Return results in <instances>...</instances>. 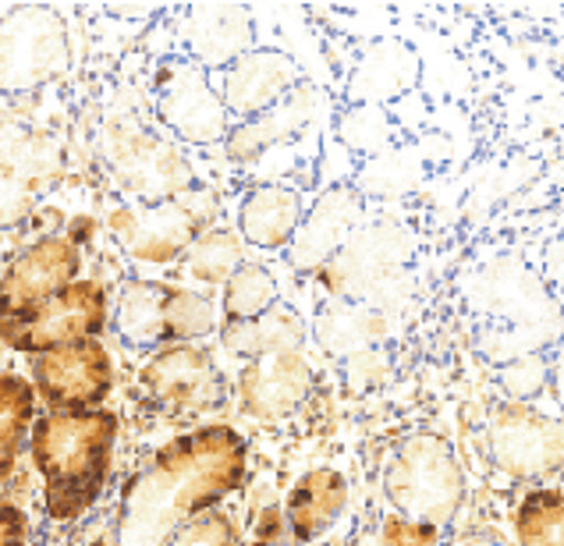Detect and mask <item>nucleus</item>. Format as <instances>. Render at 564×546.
I'll list each match as a JSON object with an SVG mask.
<instances>
[{
  "label": "nucleus",
  "instance_id": "nucleus-1",
  "mask_svg": "<svg viewBox=\"0 0 564 546\" xmlns=\"http://www.w3.org/2000/svg\"><path fill=\"white\" fill-rule=\"evenodd\" d=\"M249 469V444L231 426L182 433L128 479L118 504V546H167L203 511L231 496Z\"/></svg>",
  "mask_w": 564,
  "mask_h": 546
},
{
  "label": "nucleus",
  "instance_id": "nucleus-2",
  "mask_svg": "<svg viewBox=\"0 0 564 546\" xmlns=\"http://www.w3.org/2000/svg\"><path fill=\"white\" fill-rule=\"evenodd\" d=\"M118 433V415L107 408H64L32 419L29 455L43 479L46 518L68 525L100 501Z\"/></svg>",
  "mask_w": 564,
  "mask_h": 546
},
{
  "label": "nucleus",
  "instance_id": "nucleus-3",
  "mask_svg": "<svg viewBox=\"0 0 564 546\" xmlns=\"http://www.w3.org/2000/svg\"><path fill=\"white\" fill-rule=\"evenodd\" d=\"M383 493L394 515L444 528L465 504V472L455 447L437 433H412L387 461Z\"/></svg>",
  "mask_w": 564,
  "mask_h": 546
},
{
  "label": "nucleus",
  "instance_id": "nucleus-4",
  "mask_svg": "<svg viewBox=\"0 0 564 546\" xmlns=\"http://www.w3.org/2000/svg\"><path fill=\"white\" fill-rule=\"evenodd\" d=\"M214 327V302L182 284L132 277L115 298V334L132 351L153 356L167 345H199Z\"/></svg>",
  "mask_w": 564,
  "mask_h": 546
},
{
  "label": "nucleus",
  "instance_id": "nucleus-5",
  "mask_svg": "<svg viewBox=\"0 0 564 546\" xmlns=\"http://www.w3.org/2000/svg\"><path fill=\"white\" fill-rule=\"evenodd\" d=\"M217 196L206 188H188L156 206H118L110 214V234L142 266H171L188 252L196 238L214 228Z\"/></svg>",
  "mask_w": 564,
  "mask_h": 546
},
{
  "label": "nucleus",
  "instance_id": "nucleus-6",
  "mask_svg": "<svg viewBox=\"0 0 564 546\" xmlns=\"http://www.w3.org/2000/svg\"><path fill=\"white\" fill-rule=\"evenodd\" d=\"M110 319V295L100 281H72L57 295L14 319H0V341L22 356H43L75 341L100 337Z\"/></svg>",
  "mask_w": 564,
  "mask_h": 546
},
{
  "label": "nucleus",
  "instance_id": "nucleus-7",
  "mask_svg": "<svg viewBox=\"0 0 564 546\" xmlns=\"http://www.w3.org/2000/svg\"><path fill=\"white\" fill-rule=\"evenodd\" d=\"M104 153L110 160V171L124 192L147 206L167 203L192 188V164L171 139L135 124L132 118L110 121L104 128Z\"/></svg>",
  "mask_w": 564,
  "mask_h": 546
},
{
  "label": "nucleus",
  "instance_id": "nucleus-8",
  "mask_svg": "<svg viewBox=\"0 0 564 546\" xmlns=\"http://www.w3.org/2000/svg\"><path fill=\"white\" fill-rule=\"evenodd\" d=\"M72 61L68 29L51 8H14L0 19V92L22 96L57 78Z\"/></svg>",
  "mask_w": 564,
  "mask_h": 546
},
{
  "label": "nucleus",
  "instance_id": "nucleus-9",
  "mask_svg": "<svg viewBox=\"0 0 564 546\" xmlns=\"http://www.w3.org/2000/svg\"><path fill=\"white\" fill-rule=\"evenodd\" d=\"M153 107L156 121L188 146H217L231 132V114L220 103L214 78L188 57H167L156 68Z\"/></svg>",
  "mask_w": 564,
  "mask_h": 546
},
{
  "label": "nucleus",
  "instance_id": "nucleus-10",
  "mask_svg": "<svg viewBox=\"0 0 564 546\" xmlns=\"http://www.w3.org/2000/svg\"><path fill=\"white\" fill-rule=\"evenodd\" d=\"M142 391L171 415H209L228 401V380L199 345H167L139 369Z\"/></svg>",
  "mask_w": 564,
  "mask_h": 546
},
{
  "label": "nucleus",
  "instance_id": "nucleus-11",
  "mask_svg": "<svg viewBox=\"0 0 564 546\" xmlns=\"http://www.w3.org/2000/svg\"><path fill=\"white\" fill-rule=\"evenodd\" d=\"M490 458L511 479L543 483L561 472V423L525 401H505L490 415Z\"/></svg>",
  "mask_w": 564,
  "mask_h": 546
},
{
  "label": "nucleus",
  "instance_id": "nucleus-12",
  "mask_svg": "<svg viewBox=\"0 0 564 546\" xmlns=\"http://www.w3.org/2000/svg\"><path fill=\"white\" fill-rule=\"evenodd\" d=\"M115 391V359L96 341H75L32 359V394L51 412L96 408Z\"/></svg>",
  "mask_w": 564,
  "mask_h": 546
},
{
  "label": "nucleus",
  "instance_id": "nucleus-13",
  "mask_svg": "<svg viewBox=\"0 0 564 546\" xmlns=\"http://www.w3.org/2000/svg\"><path fill=\"white\" fill-rule=\"evenodd\" d=\"M83 273V249L68 234H43L0 273V319H14Z\"/></svg>",
  "mask_w": 564,
  "mask_h": 546
},
{
  "label": "nucleus",
  "instance_id": "nucleus-14",
  "mask_svg": "<svg viewBox=\"0 0 564 546\" xmlns=\"http://www.w3.org/2000/svg\"><path fill=\"white\" fill-rule=\"evenodd\" d=\"M295 86H299V64L284 51L260 46V51L241 54L224 72H217L214 89L231 118L252 121L267 114L270 107H278Z\"/></svg>",
  "mask_w": 564,
  "mask_h": 546
},
{
  "label": "nucleus",
  "instance_id": "nucleus-15",
  "mask_svg": "<svg viewBox=\"0 0 564 546\" xmlns=\"http://www.w3.org/2000/svg\"><path fill=\"white\" fill-rule=\"evenodd\" d=\"M313 391V369L302 351H281V356L249 359L238 376L241 412L252 419H284L292 415Z\"/></svg>",
  "mask_w": 564,
  "mask_h": 546
},
{
  "label": "nucleus",
  "instance_id": "nucleus-16",
  "mask_svg": "<svg viewBox=\"0 0 564 546\" xmlns=\"http://www.w3.org/2000/svg\"><path fill=\"white\" fill-rule=\"evenodd\" d=\"M362 217V196L351 185H334L316 199L310 214H302L299 228L288 242L292 263L299 270H319L334 260V252L341 249Z\"/></svg>",
  "mask_w": 564,
  "mask_h": 546
},
{
  "label": "nucleus",
  "instance_id": "nucleus-17",
  "mask_svg": "<svg viewBox=\"0 0 564 546\" xmlns=\"http://www.w3.org/2000/svg\"><path fill=\"white\" fill-rule=\"evenodd\" d=\"M185 43L206 75H217L231 61L252 51V14L241 4H199L185 19Z\"/></svg>",
  "mask_w": 564,
  "mask_h": 546
},
{
  "label": "nucleus",
  "instance_id": "nucleus-18",
  "mask_svg": "<svg viewBox=\"0 0 564 546\" xmlns=\"http://www.w3.org/2000/svg\"><path fill=\"white\" fill-rule=\"evenodd\" d=\"M316 103H319V89L295 86L278 107H270L267 114L252 118V121H238L231 128L228 139H224L228 142V156L235 164H252V160H260L267 150L281 146V142H288L295 132H302V128L313 121Z\"/></svg>",
  "mask_w": 564,
  "mask_h": 546
},
{
  "label": "nucleus",
  "instance_id": "nucleus-19",
  "mask_svg": "<svg viewBox=\"0 0 564 546\" xmlns=\"http://www.w3.org/2000/svg\"><path fill=\"white\" fill-rule=\"evenodd\" d=\"M54 160L40 135L0 132V220H14L29 210V199L51 182Z\"/></svg>",
  "mask_w": 564,
  "mask_h": 546
},
{
  "label": "nucleus",
  "instance_id": "nucleus-20",
  "mask_svg": "<svg viewBox=\"0 0 564 546\" xmlns=\"http://www.w3.org/2000/svg\"><path fill=\"white\" fill-rule=\"evenodd\" d=\"M419 78V57L398 40H380L359 57L348 78V103L351 107H380L394 100Z\"/></svg>",
  "mask_w": 564,
  "mask_h": 546
},
{
  "label": "nucleus",
  "instance_id": "nucleus-21",
  "mask_svg": "<svg viewBox=\"0 0 564 546\" xmlns=\"http://www.w3.org/2000/svg\"><path fill=\"white\" fill-rule=\"evenodd\" d=\"M348 479L337 469H310L288 493V528L295 543H313L345 515Z\"/></svg>",
  "mask_w": 564,
  "mask_h": 546
},
{
  "label": "nucleus",
  "instance_id": "nucleus-22",
  "mask_svg": "<svg viewBox=\"0 0 564 546\" xmlns=\"http://www.w3.org/2000/svg\"><path fill=\"white\" fill-rule=\"evenodd\" d=\"M302 196L288 185H260L238 206V234L256 249H288L302 220Z\"/></svg>",
  "mask_w": 564,
  "mask_h": 546
},
{
  "label": "nucleus",
  "instance_id": "nucleus-23",
  "mask_svg": "<svg viewBox=\"0 0 564 546\" xmlns=\"http://www.w3.org/2000/svg\"><path fill=\"white\" fill-rule=\"evenodd\" d=\"M224 348L235 356H281V351H302L305 324L302 316L284 302H273L263 316L246 319V324H224Z\"/></svg>",
  "mask_w": 564,
  "mask_h": 546
},
{
  "label": "nucleus",
  "instance_id": "nucleus-24",
  "mask_svg": "<svg viewBox=\"0 0 564 546\" xmlns=\"http://www.w3.org/2000/svg\"><path fill=\"white\" fill-rule=\"evenodd\" d=\"M401 234V228H391V223H377L373 231H356L348 242L334 252L330 270L337 273L334 287L341 284H369L377 281L380 273L398 263V252H394V238Z\"/></svg>",
  "mask_w": 564,
  "mask_h": 546
},
{
  "label": "nucleus",
  "instance_id": "nucleus-25",
  "mask_svg": "<svg viewBox=\"0 0 564 546\" xmlns=\"http://www.w3.org/2000/svg\"><path fill=\"white\" fill-rule=\"evenodd\" d=\"M36 419V394L32 383L19 373L0 376V487L14 472L22 444L29 440V426Z\"/></svg>",
  "mask_w": 564,
  "mask_h": 546
},
{
  "label": "nucleus",
  "instance_id": "nucleus-26",
  "mask_svg": "<svg viewBox=\"0 0 564 546\" xmlns=\"http://www.w3.org/2000/svg\"><path fill=\"white\" fill-rule=\"evenodd\" d=\"M182 263L192 281L220 287L241 263H246V242H241V234L231 228H206L196 242L188 245Z\"/></svg>",
  "mask_w": 564,
  "mask_h": 546
},
{
  "label": "nucleus",
  "instance_id": "nucleus-27",
  "mask_svg": "<svg viewBox=\"0 0 564 546\" xmlns=\"http://www.w3.org/2000/svg\"><path fill=\"white\" fill-rule=\"evenodd\" d=\"M224 287V324H246V319L263 316L273 302H278V281L260 263H241Z\"/></svg>",
  "mask_w": 564,
  "mask_h": 546
},
{
  "label": "nucleus",
  "instance_id": "nucleus-28",
  "mask_svg": "<svg viewBox=\"0 0 564 546\" xmlns=\"http://www.w3.org/2000/svg\"><path fill=\"white\" fill-rule=\"evenodd\" d=\"M519 546H564V493L561 487H540L525 493L514 511Z\"/></svg>",
  "mask_w": 564,
  "mask_h": 546
},
{
  "label": "nucleus",
  "instance_id": "nucleus-29",
  "mask_svg": "<svg viewBox=\"0 0 564 546\" xmlns=\"http://www.w3.org/2000/svg\"><path fill=\"white\" fill-rule=\"evenodd\" d=\"M337 135L356 153H380L391 139V128H387L380 107H351L348 118L337 124Z\"/></svg>",
  "mask_w": 564,
  "mask_h": 546
},
{
  "label": "nucleus",
  "instance_id": "nucleus-30",
  "mask_svg": "<svg viewBox=\"0 0 564 546\" xmlns=\"http://www.w3.org/2000/svg\"><path fill=\"white\" fill-rule=\"evenodd\" d=\"M167 546H238V525L224 511H203L199 518L185 522Z\"/></svg>",
  "mask_w": 564,
  "mask_h": 546
},
{
  "label": "nucleus",
  "instance_id": "nucleus-31",
  "mask_svg": "<svg viewBox=\"0 0 564 546\" xmlns=\"http://www.w3.org/2000/svg\"><path fill=\"white\" fill-rule=\"evenodd\" d=\"M437 539H441V528L401 518L394 511L380 525V546H437Z\"/></svg>",
  "mask_w": 564,
  "mask_h": 546
},
{
  "label": "nucleus",
  "instance_id": "nucleus-32",
  "mask_svg": "<svg viewBox=\"0 0 564 546\" xmlns=\"http://www.w3.org/2000/svg\"><path fill=\"white\" fill-rule=\"evenodd\" d=\"M29 543V518L19 504L0 501V546H25Z\"/></svg>",
  "mask_w": 564,
  "mask_h": 546
},
{
  "label": "nucleus",
  "instance_id": "nucleus-33",
  "mask_svg": "<svg viewBox=\"0 0 564 546\" xmlns=\"http://www.w3.org/2000/svg\"><path fill=\"white\" fill-rule=\"evenodd\" d=\"M252 546H273V543H263V539H260V543H252Z\"/></svg>",
  "mask_w": 564,
  "mask_h": 546
},
{
  "label": "nucleus",
  "instance_id": "nucleus-34",
  "mask_svg": "<svg viewBox=\"0 0 564 546\" xmlns=\"http://www.w3.org/2000/svg\"><path fill=\"white\" fill-rule=\"evenodd\" d=\"M0 356H4V341H0Z\"/></svg>",
  "mask_w": 564,
  "mask_h": 546
}]
</instances>
